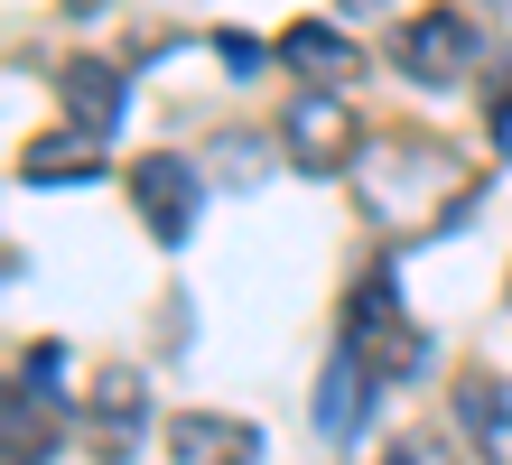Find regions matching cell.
I'll list each match as a JSON object with an SVG mask.
<instances>
[{
    "instance_id": "11",
    "label": "cell",
    "mask_w": 512,
    "mask_h": 465,
    "mask_svg": "<svg viewBox=\"0 0 512 465\" xmlns=\"http://www.w3.org/2000/svg\"><path fill=\"white\" fill-rule=\"evenodd\" d=\"M94 168H103V140H84V131H66L56 149H28V159H19L28 186H84Z\"/></svg>"
},
{
    "instance_id": "7",
    "label": "cell",
    "mask_w": 512,
    "mask_h": 465,
    "mask_svg": "<svg viewBox=\"0 0 512 465\" xmlns=\"http://www.w3.org/2000/svg\"><path fill=\"white\" fill-rule=\"evenodd\" d=\"M94 428H103V456H112V465L140 447V428H149V382H140L131 363H103V372H94Z\"/></svg>"
},
{
    "instance_id": "10",
    "label": "cell",
    "mask_w": 512,
    "mask_h": 465,
    "mask_svg": "<svg viewBox=\"0 0 512 465\" xmlns=\"http://www.w3.org/2000/svg\"><path fill=\"white\" fill-rule=\"evenodd\" d=\"M457 428L475 438V456H485V465H512V382L466 372V382H457Z\"/></svg>"
},
{
    "instance_id": "6",
    "label": "cell",
    "mask_w": 512,
    "mask_h": 465,
    "mask_svg": "<svg viewBox=\"0 0 512 465\" xmlns=\"http://www.w3.org/2000/svg\"><path fill=\"white\" fill-rule=\"evenodd\" d=\"M168 465H261V428L224 419V410H187L168 428Z\"/></svg>"
},
{
    "instance_id": "1",
    "label": "cell",
    "mask_w": 512,
    "mask_h": 465,
    "mask_svg": "<svg viewBox=\"0 0 512 465\" xmlns=\"http://www.w3.org/2000/svg\"><path fill=\"white\" fill-rule=\"evenodd\" d=\"M345 354L373 372V382H419L429 372V326L401 317V298H391V270H373L364 289L345 298Z\"/></svg>"
},
{
    "instance_id": "14",
    "label": "cell",
    "mask_w": 512,
    "mask_h": 465,
    "mask_svg": "<svg viewBox=\"0 0 512 465\" xmlns=\"http://www.w3.org/2000/svg\"><path fill=\"white\" fill-rule=\"evenodd\" d=\"M215 56H224L233 75H261V66H270V56H261V38H243V28H224V38H215Z\"/></svg>"
},
{
    "instance_id": "15",
    "label": "cell",
    "mask_w": 512,
    "mask_h": 465,
    "mask_svg": "<svg viewBox=\"0 0 512 465\" xmlns=\"http://www.w3.org/2000/svg\"><path fill=\"white\" fill-rule=\"evenodd\" d=\"M94 10H103V0H66V19H94Z\"/></svg>"
},
{
    "instance_id": "13",
    "label": "cell",
    "mask_w": 512,
    "mask_h": 465,
    "mask_svg": "<svg viewBox=\"0 0 512 465\" xmlns=\"http://www.w3.org/2000/svg\"><path fill=\"white\" fill-rule=\"evenodd\" d=\"M215 168H224V177H233V186H252V177H261V168H270V149H252V131H233V140H224V149H215Z\"/></svg>"
},
{
    "instance_id": "17",
    "label": "cell",
    "mask_w": 512,
    "mask_h": 465,
    "mask_svg": "<svg viewBox=\"0 0 512 465\" xmlns=\"http://www.w3.org/2000/svg\"><path fill=\"white\" fill-rule=\"evenodd\" d=\"M382 465H419V456H382Z\"/></svg>"
},
{
    "instance_id": "18",
    "label": "cell",
    "mask_w": 512,
    "mask_h": 465,
    "mask_svg": "<svg viewBox=\"0 0 512 465\" xmlns=\"http://www.w3.org/2000/svg\"><path fill=\"white\" fill-rule=\"evenodd\" d=\"M10 465H28V456H10Z\"/></svg>"
},
{
    "instance_id": "8",
    "label": "cell",
    "mask_w": 512,
    "mask_h": 465,
    "mask_svg": "<svg viewBox=\"0 0 512 465\" xmlns=\"http://www.w3.org/2000/svg\"><path fill=\"white\" fill-rule=\"evenodd\" d=\"M373 372L364 363H354L345 345H336V363H326L317 372V400H308V410H317V438H364V419H373Z\"/></svg>"
},
{
    "instance_id": "2",
    "label": "cell",
    "mask_w": 512,
    "mask_h": 465,
    "mask_svg": "<svg viewBox=\"0 0 512 465\" xmlns=\"http://www.w3.org/2000/svg\"><path fill=\"white\" fill-rule=\"evenodd\" d=\"M196 205H205V177L187 168V149H149V159H131V214L149 224V242H187L196 233Z\"/></svg>"
},
{
    "instance_id": "9",
    "label": "cell",
    "mask_w": 512,
    "mask_h": 465,
    "mask_svg": "<svg viewBox=\"0 0 512 465\" xmlns=\"http://www.w3.org/2000/svg\"><path fill=\"white\" fill-rule=\"evenodd\" d=\"M270 56H280V66H289L298 84H326V93H345V84H354V47H345L326 19H289Z\"/></svg>"
},
{
    "instance_id": "16",
    "label": "cell",
    "mask_w": 512,
    "mask_h": 465,
    "mask_svg": "<svg viewBox=\"0 0 512 465\" xmlns=\"http://www.w3.org/2000/svg\"><path fill=\"white\" fill-rule=\"evenodd\" d=\"M336 10H391V0H336Z\"/></svg>"
},
{
    "instance_id": "3",
    "label": "cell",
    "mask_w": 512,
    "mask_h": 465,
    "mask_svg": "<svg viewBox=\"0 0 512 465\" xmlns=\"http://www.w3.org/2000/svg\"><path fill=\"white\" fill-rule=\"evenodd\" d=\"M280 149H289V168H308V177H336V168L364 159V149H354V112H345L326 84H308V93L280 112Z\"/></svg>"
},
{
    "instance_id": "12",
    "label": "cell",
    "mask_w": 512,
    "mask_h": 465,
    "mask_svg": "<svg viewBox=\"0 0 512 465\" xmlns=\"http://www.w3.org/2000/svg\"><path fill=\"white\" fill-rule=\"evenodd\" d=\"M66 363H75L66 345H28L19 354V391L38 400V410H66Z\"/></svg>"
},
{
    "instance_id": "4",
    "label": "cell",
    "mask_w": 512,
    "mask_h": 465,
    "mask_svg": "<svg viewBox=\"0 0 512 465\" xmlns=\"http://www.w3.org/2000/svg\"><path fill=\"white\" fill-rule=\"evenodd\" d=\"M391 66L419 75V84H466V66H475V19L466 10H419L401 38H391Z\"/></svg>"
},
{
    "instance_id": "5",
    "label": "cell",
    "mask_w": 512,
    "mask_h": 465,
    "mask_svg": "<svg viewBox=\"0 0 512 465\" xmlns=\"http://www.w3.org/2000/svg\"><path fill=\"white\" fill-rule=\"evenodd\" d=\"M56 103H66V131L112 140L122 112H131V75L112 66V56H66V66H56Z\"/></svg>"
}]
</instances>
